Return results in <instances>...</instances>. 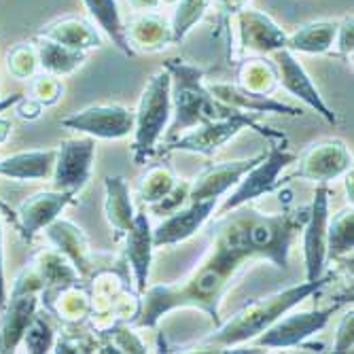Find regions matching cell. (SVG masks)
Masks as SVG:
<instances>
[{"label":"cell","mask_w":354,"mask_h":354,"mask_svg":"<svg viewBox=\"0 0 354 354\" xmlns=\"http://www.w3.org/2000/svg\"><path fill=\"white\" fill-rule=\"evenodd\" d=\"M95 159V142L91 136H79L59 142L55 149V168H53V189L77 193L85 189L91 178Z\"/></svg>","instance_id":"obj_10"},{"label":"cell","mask_w":354,"mask_h":354,"mask_svg":"<svg viewBox=\"0 0 354 354\" xmlns=\"http://www.w3.org/2000/svg\"><path fill=\"white\" fill-rule=\"evenodd\" d=\"M333 278L335 274H323L316 280H306L293 286H286L282 291H276L268 297L254 299L242 306L230 320L221 323L216 331H212L206 339L198 342L193 348H196V352H223L227 348H236L240 344L252 342L270 325H274L284 312H291L295 306L318 293L320 288H325Z\"/></svg>","instance_id":"obj_2"},{"label":"cell","mask_w":354,"mask_h":354,"mask_svg":"<svg viewBox=\"0 0 354 354\" xmlns=\"http://www.w3.org/2000/svg\"><path fill=\"white\" fill-rule=\"evenodd\" d=\"M98 331L102 337V352H147V346L130 329V323H115Z\"/></svg>","instance_id":"obj_36"},{"label":"cell","mask_w":354,"mask_h":354,"mask_svg":"<svg viewBox=\"0 0 354 354\" xmlns=\"http://www.w3.org/2000/svg\"><path fill=\"white\" fill-rule=\"evenodd\" d=\"M164 68L170 73L172 79V113L174 121L168 125L166 130V140L176 138L178 134L191 130V127L218 121V119H232L240 117L246 113L234 111L230 106H225L218 102L214 95L206 89V73L198 66H191V64L183 59H166Z\"/></svg>","instance_id":"obj_3"},{"label":"cell","mask_w":354,"mask_h":354,"mask_svg":"<svg viewBox=\"0 0 354 354\" xmlns=\"http://www.w3.org/2000/svg\"><path fill=\"white\" fill-rule=\"evenodd\" d=\"M55 329L51 327L47 314H37L32 325L28 327L24 342L28 352H35V354H43V352H51L53 344H55Z\"/></svg>","instance_id":"obj_38"},{"label":"cell","mask_w":354,"mask_h":354,"mask_svg":"<svg viewBox=\"0 0 354 354\" xmlns=\"http://www.w3.org/2000/svg\"><path fill=\"white\" fill-rule=\"evenodd\" d=\"M348 301H352V295L350 297L346 295L327 308H318V310H310V312H295V314L284 312L274 325H270L259 337H254V342L259 348L301 346L308 337H312L318 331H323L331 320V316Z\"/></svg>","instance_id":"obj_9"},{"label":"cell","mask_w":354,"mask_h":354,"mask_svg":"<svg viewBox=\"0 0 354 354\" xmlns=\"http://www.w3.org/2000/svg\"><path fill=\"white\" fill-rule=\"evenodd\" d=\"M125 261L130 266L136 282V293L142 295L149 286V274L153 263V227L147 212H136L132 227L125 232Z\"/></svg>","instance_id":"obj_21"},{"label":"cell","mask_w":354,"mask_h":354,"mask_svg":"<svg viewBox=\"0 0 354 354\" xmlns=\"http://www.w3.org/2000/svg\"><path fill=\"white\" fill-rule=\"evenodd\" d=\"M238 210L242 218L244 240L252 252V259H266L278 270H286L291 244L304 230L308 208L263 214L250 208V204H244Z\"/></svg>","instance_id":"obj_4"},{"label":"cell","mask_w":354,"mask_h":354,"mask_svg":"<svg viewBox=\"0 0 354 354\" xmlns=\"http://www.w3.org/2000/svg\"><path fill=\"white\" fill-rule=\"evenodd\" d=\"M216 206H218V200L189 202V206H183L176 212L168 214L153 230V244H155V248L172 246V244L189 240L193 234L200 232L204 227V223L212 216Z\"/></svg>","instance_id":"obj_18"},{"label":"cell","mask_w":354,"mask_h":354,"mask_svg":"<svg viewBox=\"0 0 354 354\" xmlns=\"http://www.w3.org/2000/svg\"><path fill=\"white\" fill-rule=\"evenodd\" d=\"M75 193L71 191H41L26 198L17 206V227L21 236L30 242L39 232H43L49 223H53L66 206L75 202Z\"/></svg>","instance_id":"obj_16"},{"label":"cell","mask_w":354,"mask_h":354,"mask_svg":"<svg viewBox=\"0 0 354 354\" xmlns=\"http://www.w3.org/2000/svg\"><path fill=\"white\" fill-rule=\"evenodd\" d=\"M62 93H64V85H62L59 77L49 75V73H43V75H35V77H32L30 95H32V98H35L43 109L57 104L59 98H62Z\"/></svg>","instance_id":"obj_39"},{"label":"cell","mask_w":354,"mask_h":354,"mask_svg":"<svg viewBox=\"0 0 354 354\" xmlns=\"http://www.w3.org/2000/svg\"><path fill=\"white\" fill-rule=\"evenodd\" d=\"M45 234H47L49 242L53 244V248H57L64 257H66L81 278L89 280L91 274L98 270L95 268V254L89 246V240L79 225H75L68 218L57 216L53 223H49L45 227Z\"/></svg>","instance_id":"obj_19"},{"label":"cell","mask_w":354,"mask_h":354,"mask_svg":"<svg viewBox=\"0 0 354 354\" xmlns=\"http://www.w3.org/2000/svg\"><path fill=\"white\" fill-rule=\"evenodd\" d=\"M37 51H39V64L41 68L49 75L55 77H68L75 71H79L83 66V62L87 57V51H79V49H71L66 45L53 43L49 39L37 37Z\"/></svg>","instance_id":"obj_31"},{"label":"cell","mask_w":354,"mask_h":354,"mask_svg":"<svg viewBox=\"0 0 354 354\" xmlns=\"http://www.w3.org/2000/svg\"><path fill=\"white\" fill-rule=\"evenodd\" d=\"M37 37L49 39L53 43L66 45L71 49L89 51V49H100L104 47V39L100 28L91 19L79 17V15H66L59 17L39 30Z\"/></svg>","instance_id":"obj_23"},{"label":"cell","mask_w":354,"mask_h":354,"mask_svg":"<svg viewBox=\"0 0 354 354\" xmlns=\"http://www.w3.org/2000/svg\"><path fill=\"white\" fill-rule=\"evenodd\" d=\"M297 159H299L297 176L320 185H327L329 180L344 176L348 170H352V155L346 142L337 138L312 142Z\"/></svg>","instance_id":"obj_14"},{"label":"cell","mask_w":354,"mask_h":354,"mask_svg":"<svg viewBox=\"0 0 354 354\" xmlns=\"http://www.w3.org/2000/svg\"><path fill=\"white\" fill-rule=\"evenodd\" d=\"M125 37L134 53H157L174 45L170 21L155 11L132 17L130 24H125Z\"/></svg>","instance_id":"obj_24"},{"label":"cell","mask_w":354,"mask_h":354,"mask_svg":"<svg viewBox=\"0 0 354 354\" xmlns=\"http://www.w3.org/2000/svg\"><path fill=\"white\" fill-rule=\"evenodd\" d=\"M164 5H176V0H162Z\"/></svg>","instance_id":"obj_49"},{"label":"cell","mask_w":354,"mask_h":354,"mask_svg":"<svg viewBox=\"0 0 354 354\" xmlns=\"http://www.w3.org/2000/svg\"><path fill=\"white\" fill-rule=\"evenodd\" d=\"M15 104H17V106H15V113H17L19 119L35 121V119H39L41 113H43V106H41L35 98H32V95H19V100H17Z\"/></svg>","instance_id":"obj_43"},{"label":"cell","mask_w":354,"mask_h":354,"mask_svg":"<svg viewBox=\"0 0 354 354\" xmlns=\"http://www.w3.org/2000/svg\"><path fill=\"white\" fill-rule=\"evenodd\" d=\"M172 79L166 68L157 71L145 85L138 109L134 113L132 157L136 166H145L166 136L172 117Z\"/></svg>","instance_id":"obj_5"},{"label":"cell","mask_w":354,"mask_h":354,"mask_svg":"<svg viewBox=\"0 0 354 354\" xmlns=\"http://www.w3.org/2000/svg\"><path fill=\"white\" fill-rule=\"evenodd\" d=\"M337 21L320 19L301 26L297 32L288 35L286 49L293 53H327L333 47Z\"/></svg>","instance_id":"obj_30"},{"label":"cell","mask_w":354,"mask_h":354,"mask_svg":"<svg viewBox=\"0 0 354 354\" xmlns=\"http://www.w3.org/2000/svg\"><path fill=\"white\" fill-rule=\"evenodd\" d=\"M206 89L214 95L218 102H223L225 106H230L234 111H240V113H246V115H266V113L284 115V117H301L304 115L301 109H295L291 104H284V102L272 98V95H257V93L244 91L236 83L206 81Z\"/></svg>","instance_id":"obj_20"},{"label":"cell","mask_w":354,"mask_h":354,"mask_svg":"<svg viewBox=\"0 0 354 354\" xmlns=\"http://www.w3.org/2000/svg\"><path fill=\"white\" fill-rule=\"evenodd\" d=\"M344 185H346V200L352 206V202H354V193H352V170H348L344 174Z\"/></svg>","instance_id":"obj_48"},{"label":"cell","mask_w":354,"mask_h":354,"mask_svg":"<svg viewBox=\"0 0 354 354\" xmlns=\"http://www.w3.org/2000/svg\"><path fill=\"white\" fill-rule=\"evenodd\" d=\"M333 45H337L335 55H339L344 62H348L352 57V49H354V19H352V15H346L342 21H337Z\"/></svg>","instance_id":"obj_42"},{"label":"cell","mask_w":354,"mask_h":354,"mask_svg":"<svg viewBox=\"0 0 354 354\" xmlns=\"http://www.w3.org/2000/svg\"><path fill=\"white\" fill-rule=\"evenodd\" d=\"M352 348H354V312L350 308L339 320L331 350L335 354H348V352H352Z\"/></svg>","instance_id":"obj_41"},{"label":"cell","mask_w":354,"mask_h":354,"mask_svg":"<svg viewBox=\"0 0 354 354\" xmlns=\"http://www.w3.org/2000/svg\"><path fill=\"white\" fill-rule=\"evenodd\" d=\"M91 327L106 329L115 323H134L140 310V295L132 291L127 278L102 268L91 274Z\"/></svg>","instance_id":"obj_6"},{"label":"cell","mask_w":354,"mask_h":354,"mask_svg":"<svg viewBox=\"0 0 354 354\" xmlns=\"http://www.w3.org/2000/svg\"><path fill=\"white\" fill-rule=\"evenodd\" d=\"M62 125L91 138L119 140L134 132V113L121 104H95L64 117Z\"/></svg>","instance_id":"obj_11"},{"label":"cell","mask_w":354,"mask_h":354,"mask_svg":"<svg viewBox=\"0 0 354 354\" xmlns=\"http://www.w3.org/2000/svg\"><path fill=\"white\" fill-rule=\"evenodd\" d=\"M127 5L136 13H147V11H157L159 5H162V0H127Z\"/></svg>","instance_id":"obj_46"},{"label":"cell","mask_w":354,"mask_h":354,"mask_svg":"<svg viewBox=\"0 0 354 354\" xmlns=\"http://www.w3.org/2000/svg\"><path fill=\"white\" fill-rule=\"evenodd\" d=\"M104 212L109 218V225L113 227L115 236L121 238L125 236V232L132 227L136 210H134V202L130 196V187H127L125 176H106L104 178Z\"/></svg>","instance_id":"obj_27"},{"label":"cell","mask_w":354,"mask_h":354,"mask_svg":"<svg viewBox=\"0 0 354 354\" xmlns=\"http://www.w3.org/2000/svg\"><path fill=\"white\" fill-rule=\"evenodd\" d=\"M41 301L45 304L47 312L57 316L64 325L87 323L91 314V297L89 291L79 284L51 288V291L41 293Z\"/></svg>","instance_id":"obj_25"},{"label":"cell","mask_w":354,"mask_h":354,"mask_svg":"<svg viewBox=\"0 0 354 354\" xmlns=\"http://www.w3.org/2000/svg\"><path fill=\"white\" fill-rule=\"evenodd\" d=\"M214 7V11L221 15V19H227L232 15H238L242 9H246L248 0H212L210 3Z\"/></svg>","instance_id":"obj_44"},{"label":"cell","mask_w":354,"mask_h":354,"mask_svg":"<svg viewBox=\"0 0 354 354\" xmlns=\"http://www.w3.org/2000/svg\"><path fill=\"white\" fill-rule=\"evenodd\" d=\"M11 130H13V125L9 119H3L0 117V145H5L11 136Z\"/></svg>","instance_id":"obj_47"},{"label":"cell","mask_w":354,"mask_h":354,"mask_svg":"<svg viewBox=\"0 0 354 354\" xmlns=\"http://www.w3.org/2000/svg\"><path fill=\"white\" fill-rule=\"evenodd\" d=\"M189 187H191V183L178 180V183L172 187V191L168 193L166 198H162L157 204H151V206H149L151 212L157 214V216H164V214L168 216V214L176 212L178 208H183V206L189 202Z\"/></svg>","instance_id":"obj_40"},{"label":"cell","mask_w":354,"mask_h":354,"mask_svg":"<svg viewBox=\"0 0 354 354\" xmlns=\"http://www.w3.org/2000/svg\"><path fill=\"white\" fill-rule=\"evenodd\" d=\"M221 216L223 218L210 232V246L202 261L174 284L147 286L140 295V310L132 325L151 329L168 312L183 308L206 312L216 327L223 323L221 301L244 263L252 259V254L234 214L225 212Z\"/></svg>","instance_id":"obj_1"},{"label":"cell","mask_w":354,"mask_h":354,"mask_svg":"<svg viewBox=\"0 0 354 354\" xmlns=\"http://www.w3.org/2000/svg\"><path fill=\"white\" fill-rule=\"evenodd\" d=\"M176 183H178V178L174 176L170 166L153 164L151 168H147V172L138 180V198L147 206L157 204L159 200L168 196Z\"/></svg>","instance_id":"obj_34"},{"label":"cell","mask_w":354,"mask_h":354,"mask_svg":"<svg viewBox=\"0 0 354 354\" xmlns=\"http://www.w3.org/2000/svg\"><path fill=\"white\" fill-rule=\"evenodd\" d=\"M244 127H252L254 132H259L261 136H266L268 140L272 138H284L278 132H272L268 127H261L259 123H254V119L250 115H240V117H232V119H218V121H210V123H202L191 127V130L178 134L176 138L168 140L166 151H185V153H193V155H214L225 142H230L232 138H236Z\"/></svg>","instance_id":"obj_8"},{"label":"cell","mask_w":354,"mask_h":354,"mask_svg":"<svg viewBox=\"0 0 354 354\" xmlns=\"http://www.w3.org/2000/svg\"><path fill=\"white\" fill-rule=\"evenodd\" d=\"M329 189L318 185L314 200L308 206V218L304 223V263L306 280H316L325 274L327 266V225H329Z\"/></svg>","instance_id":"obj_12"},{"label":"cell","mask_w":354,"mask_h":354,"mask_svg":"<svg viewBox=\"0 0 354 354\" xmlns=\"http://www.w3.org/2000/svg\"><path fill=\"white\" fill-rule=\"evenodd\" d=\"M210 3L212 0H176L174 15L170 21L174 45H178L189 32L204 19L206 11L210 9Z\"/></svg>","instance_id":"obj_35"},{"label":"cell","mask_w":354,"mask_h":354,"mask_svg":"<svg viewBox=\"0 0 354 354\" xmlns=\"http://www.w3.org/2000/svg\"><path fill=\"white\" fill-rule=\"evenodd\" d=\"M297 162V155L288 151L284 145H276L270 142V151L268 155H263L259 162H257L236 185V189L232 191L230 198H225V202L221 206H216L218 214H225L234 208H240L244 204H250L252 200L268 196V193L276 191L280 180V172L286 170L291 164Z\"/></svg>","instance_id":"obj_7"},{"label":"cell","mask_w":354,"mask_h":354,"mask_svg":"<svg viewBox=\"0 0 354 354\" xmlns=\"http://www.w3.org/2000/svg\"><path fill=\"white\" fill-rule=\"evenodd\" d=\"M41 295L19 293L7 297L3 308V323H0V352H15L24 342V335L32 320L39 314Z\"/></svg>","instance_id":"obj_22"},{"label":"cell","mask_w":354,"mask_h":354,"mask_svg":"<svg viewBox=\"0 0 354 354\" xmlns=\"http://www.w3.org/2000/svg\"><path fill=\"white\" fill-rule=\"evenodd\" d=\"M55 168V149L21 151L0 157V176L11 180H47Z\"/></svg>","instance_id":"obj_26"},{"label":"cell","mask_w":354,"mask_h":354,"mask_svg":"<svg viewBox=\"0 0 354 354\" xmlns=\"http://www.w3.org/2000/svg\"><path fill=\"white\" fill-rule=\"evenodd\" d=\"M272 55H274V66L278 71V85L291 93L293 98L301 100L306 106L316 111L327 123L335 125L337 115L327 106V102L323 100V95H320V91L316 89L314 81L301 66V62L295 57V53L284 47V49L274 51Z\"/></svg>","instance_id":"obj_13"},{"label":"cell","mask_w":354,"mask_h":354,"mask_svg":"<svg viewBox=\"0 0 354 354\" xmlns=\"http://www.w3.org/2000/svg\"><path fill=\"white\" fill-rule=\"evenodd\" d=\"M238 39L242 53L268 55L286 47V32L266 13L254 9H242L236 15Z\"/></svg>","instance_id":"obj_15"},{"label":"cell","mask_w":354,"mask_h":354,"mask_svg":"<svg viewBox=\"0 0 354 354\" xmlns=\"http://www.w3.org/2000/svg\"><path fill=\"white\" fill-rule=\"evenodd\" d=\"M238 81L244 91L257 93V95H272L280 85H278V71L274 62L266 57H246L240 62L238 66Z\"/></svg>","instance_id":"obj_32"},{"label":"cell","mask_w":354,"mask_h":354,"mask_svg":"<svg viewBox=\"0 0 354 354\" xmlns=\"http://www.w3.org/2000/svg\"><path fill=\"white\" fill-rule=\"evenodd\" d=\"M7 304V278H5V227L0 218V310Z\"/></svg>","instance_id":"obj_45"},{"label":"cell","mask_w":354,"mask_h":354,"mask_svg":"<svg viewBox=\"0 0 354 354\" xmlns=\"http://www.w3.org/2000/svg\"><path fill=\"white\" fill-rule=\"evenodd\" d=\"M9 102H13V98H11V100H7V102H5V104H0V109H3V106H7V104H9Z\"/></svg>","instance_id":"obj_50"},{"label":"cell","mask_w":354,"mask_h":354,"mask_svg":"<svg viewBox=\"0 0 354 354\" xmlns=\"http://www.w3.org/2000/svg\"><path fill=\"white\" fill-rule=\"evenodd\" d=\"M354 248V212L352 206L339 210L327 225V257L342 261L352 254Z\"/></svg>","instance_id":"obj_33"},{"label":"cell","mask_w":354,"mask_h":354,"mask_svg":"<svg viewBox=\"0 0 354 354\" xmlns=\"http://www.w3.org/2000/svg\"><path fill=\"white\" fill-rule=\"evenodd\" d=\"M266 153H259L248 159H234V162H221L206 166L198 178L189 187V202H202V200H218L230 189H234L240 178L259 162Z\"/></svg>","instance_id":"obj_17"},{"label":"cell","mask_w":354,"mask_h":354,"mask_svg":"<svg viewBox=\"0 0 354 354\" xmlns=\"http://www.w3.org/2000/svg\"><path fill=\"white\" fill-rule=\"evenodd\" d=\"M85 9L91 17V21L100 28V32L113 41V45L127 57H134L136 53L132 51L130 43L125 37V24L121 19L117 0H83Z\"/></svg>","instance_id":"obj_29"},{"label":"cell","mask_w":354,"mask_h":354,"mask_svg":"<svg viewBox=\"0 0 354 354\" xmlns=\"http://www.w3.org/2000/svg\"><path fill=\"white\" fill-rule=\"evenodd\" d=\"M30 266H32V270L37 272V276L41 278L45 291H51V288H62V286H71V284H79V280H81L79 272L73 268V263L57 248H47V250L37 252L35 259L30 261Z\"/></svg>","instance_id":"obj_28"},{"label":"cell","mask_w":354,"mask_h":354,"mask_svg":"<svg viewBox=\"0 0 354 354\" xmlns=\"http://www.w3.org/2000/svg\"><path fill=\"white\" fill-rule=\"evenodd\" d=\"M7 68L15 79H32L35 77L41 68L37 45H30V43L15 45L7 53Z\"/></svg>","instance_id":"obj_37"}]
</instances>
